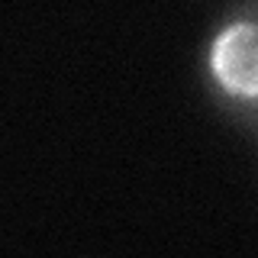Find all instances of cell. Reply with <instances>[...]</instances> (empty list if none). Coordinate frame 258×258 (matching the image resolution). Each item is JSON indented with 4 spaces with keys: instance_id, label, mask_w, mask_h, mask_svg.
I'll use <instances>...</instances> for the list:
<instances>
[{
    "instance_id": "1",
    "label": "cell",
    "mask_w": 258,
    "mask_h": 258,
    "mask_svg": "<svg viewBox=\"0 0 258 258\" xmlns=\"http://www.w3.org/2000/svg\"><path fill=\"white\" fill-rule=\"evenodd\" d=\"M204 87L229 123L258 139V0H242L216 23L204 52Z\"/></svg>"
}]
</instances>
